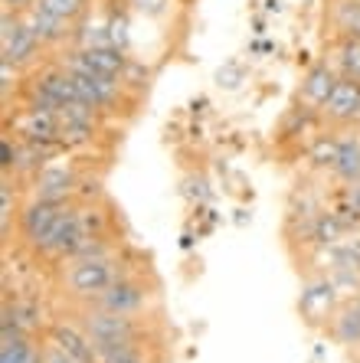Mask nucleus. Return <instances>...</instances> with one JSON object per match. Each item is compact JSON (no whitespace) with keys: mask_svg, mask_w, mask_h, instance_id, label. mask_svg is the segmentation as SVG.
Instances as JSON below:
<instances>
[{"mask_svg":"<svg viewBox=\"0 0 360 363\" xmlns=\"http://www.w3.org/2000/svg\"><path fill=\"white\" fill-rule=\"evenodd\" d=\"M125 245L111 249V252L99 255H72L53 269V291L59 301H66V311H79V308H92L111 281L118 279V272L125 265Z\"/></svg>","mask_w":360,"mask_h":363,"instance_id":"1","label":"nucleus"},{"mask_svg":"<svg viewBox=\"0 0 360 363\" xmlns=\"http://www.w3.org/2000/svg\"><path fill=\"white\" fill-rule=\"evenodd\" d=\"M160 304V281L154 275L151 265H144L141 252H125V265L118 272V279L111 281V288L92 308H105L115 314H148L158 311Z\"/></svg>","mask_w":360,"mask_h":363,"instance_id":"2","label":"nucleus"},{"mask_svg":"<svg viewBox=\"0 0 360 363\" xmlns=\"http://www.w3.org/2000/svg\"><path fill=\"white\" fill-rule=\"evenodd\" d=\"M0 52H4V62H10V66H17V69L33 66L43 56V43L33 36V30L26 26V20L20 13H4Z\"/></svg>","mask_w":360,"mask_h":363,"instance_id":"3","label":"nucleus"},{"mask_svg":"<svg viewBox=\"0 0 360 363\" xmlns=\"http://www.w3.org/2000/svg\"><path fill=\"white\" fill-rule=\"evenodd\" d=\"M79 186H82V177L72 164H46V167L30 180V196L33 200H53V203H66L76 200Z\"/></svg>","mask_w":360,"mask_h":363,"instance_id":"4","label":"nucleus"},{"mask_svg":"<svg viewBox=\"0 0 360 363\" xmlns=\"http://www.w3.org/2000/svg\"><path fill=\"white\" fill-rule=\"evenodd\" d=\"M321 118L334 128H360V82L337 79L334 92L321 105Z\"/></svg>","mask_w":360,"mask_h":363,"instance_id":"5","label":"nucleus"},{"mask_svg":"<svg viewBox=\"0 0 360 363\" xmlns=\"http://www.w3.org/2000/svg\"><path fill=\"white\" fill-rule=\"evenodd\" d=\"M26 26L33 30V36L43 43V50H59V46H76V23H69V20L56 17V13H50V10L43 7H30L23 13Z\"/></svg>","mask_w":360,"mask_h":363,"instance_id":"6","label":"nucleus"},{"mask_svg":"<svg viewBox=\"0 0 360 363\" xmlns=\"http://www.w3.org/2000/svg\"><path fill=\"white\" fill-rule=\"evenodd\" d=\"M337 72H334V66L331 62H321V66H315L305 76V82H302V92H298V99H302V108H308V111H318L321 115V105L327 101V95L334 92V85H337Z\"/></svg>","mask_w":360,"mask_h":363,"instance_id":"7","label":"nucleus"},{"mask_svg":"<svg viewBox=\"0 0 360 363\" xmlns=\"http://www.w3.org/2000/svg\"><path fill=\"white\" fill-rule=\"evenodd\" d=\"M334 311H337V304H334V281H327V279L311 281L308 291L302 295V314H305V321L327 324Z\"/></svg>","mask_w":360,"mask_h":363,"instance_id":"8","label":"nucleus"},{"mask_svg":"<svg viewBox=\"0 0 360 363\" xmlns=\"http://www.w3.org/2000/svg\"><path fill=\"white\" fill-rule=\"evenodd\" d=\"M36 7L50 10V13L69 20V23H76L85 10H89V0H36Z\"/></svg>","mask_w":360,"mask_h":363,"instance_id":"9","label":"nucleus"},{"mask_svg":"<svg viewBox=\"0 0 360 363\" xmlns=\"http://www.w3.org/2000/svg\"><path fill=\"white\" fill-rule=\"evenodd\" d=\"M131 7L144 17H160L168 10V0H131Z\"/></svg>","mask_w":360,"mask_h":363,"instance_id":"10","label":"nucleus"},{"mask_svg":"<svg viewBox=\"0 0 360 363\" xmlns=\"http://www.w3.org/2000/svg\"><path fill=\"white\" fill-rule=\"evenodd\" d=\"M33 4L36 0H4V13H20V17H23Z\"/></svg>","mask_w":360,"mask_h":363,"instance_id":"11","label":"nucleus"}]
</instances>
